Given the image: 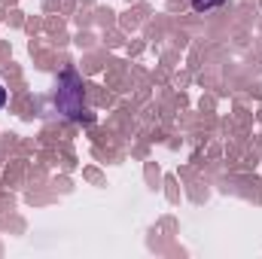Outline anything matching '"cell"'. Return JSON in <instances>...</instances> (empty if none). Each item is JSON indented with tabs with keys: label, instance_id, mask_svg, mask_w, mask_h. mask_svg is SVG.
Wrapping results in <instances>:
<instances>
[{
	"label": "cell",
	"instance_id": "1",
	"mask_svg": "<svg viewBox=\"0 0 262 259\" xmlns=\"http://www.w3.org/2000/svg\"><path fill=\"white\" fill-rule=\"evenodd\" d=\"M220 3H223V0H192V6H195L198 12H201V9H210V6H220Z\"/></svg>",
	"mask_w": 262,
	"mask_h": 259
},
{
	"label": "cell",
	"instance_id": "2",
	"mask_svg": "<svg viewBox=\"0 0 262 259\" xmlns=\"http://www.w3.org/2000/svg\"><path fill=\"white\" fill-rule=\"evenodd\" d=\"M3 101H6V92H3V89H0V107H3Z\"/></svg>",
	"mask_w": 262,
	"mask_h": 259
}]
</instances>
